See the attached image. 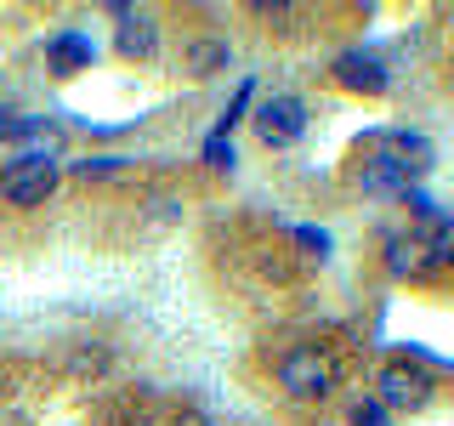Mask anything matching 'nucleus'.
I'll list each match as a JSON object with an SVG mask.
<instances>
[{"instance_id": "nucleus-1", "label": "nucleus", "mask_w": 454, "mask_h": 426, "mask_svg": "<svg viewBox=\"0 0 454 426\" xmlns=\"http://www.w3.org/2000/svg\"><path fill=\"white\" fill-rule=\"evenodd\" d=\"M364 193L380 199H409L415 193V177L432 170V142L415 131H380L364 142Z\"/></svg>"}, {"instance_id": "nucleus-2", "label": "nucleus", "mask_w": 454, "mask_h": 426, "mask_svg": "<svg viewBox=\"0 0 454 426\" xmlns=\"http://www.w3.org/2000/svg\"><path fill=\"white\" fill-rule=\"evenodd\" d=\"M278 387L290 398H330L335 392V359L324 347H290L278 359Z\"/></svg>"}, {"instance_id": "nucleus-3", "label": "nucleus", "mask_w": 454, "mask_h": 426, "mask_svg": "<svg viewBox=\"0 0 454 426\" xmlns=\"http://www.w3.org/2000/svg\"><path fill=\"white\" fill-rule=\"evenodd\" d=\"M57 188V160L51 154H23V160H12L6 170H0V193L12 199V205H46Z\"/></svg>"}, {"instance_id": "nucleus-4", "label": "nucleus", "mask_w": 454, "mask_h": 426, "mask_svg": "<svg viewBox=\"0 0 454 426\" xmlns=\"http://www.w3.org/2000/svg\"><path fill=\"white\" fill-rule=\"evenodd\" d=\"M426 398H432V375H426L420 364L392 359L387 369H380V381H375V404L380 409H420Z\"/></svg>"}, {"instance_id": "nucleus-5", "label": "nucleus", "mask_w": 454, "mask_h": 426, "mask_svg": "<svg viewBox=\"0 0 454 426\" xmlns=\"http://www.w3.org/2000/svg\"><path fill=\"white\" fill-rule=\"evenodd\" d=\"M301 131H307V103L301 97H267V103L255 108V137H262L267 148H290Z\"/></svg>"}, {"instance_id": "nucleus-6", "label": "nucleus", "mask_w": 454, "mask_h": 426, "mask_svg": "<svg viewBox=\"0 0 454 426\" xmlns=\"http://www.w3.org/2000/svg\"><path fill=\"white\" fill-rule=\"evenodd\" d=\"M335 80L347 85V91H364V97H380V91L392 85L387 63H380V57H369V51H347V57H335Z\"/></svg>"}, {"instance_id": "nucleus-7", "label": "nucleus", "mask_w": 454, "mask_h": 426, "mask_svg": "<svg viewBox=\"0 0 454 426\" xmlns=\"http://www.w3.org/2000/svg\"><path fill=\"white\" fill-rule=\"evenodd\" d=\"M387 267L397 279H426L437 267V256L426 245V233H392L387 239Z\"/></svg>"}, {"instance_id": "nucleus-8", "label": "nucleus", "mask_w": 454, "mask_h": 426, "mask_svg": "<svg viewBox=\"0 0 454 426\" xmlns=\"http://www.w3.org/2000/svg\"><path fill=\"white\" fill-rule=\"evenodd\" d=\"M114 12H120V57H153V46H160L153 23L137 18L131 6H114Z\"/></svg>"}, {"instance_id": "nucleus-9", "label": "nucleus", "mask_w": 454, "mask_h": 426, "mask_svg": "<svg viewBox=\"0 0 454 426\" xmlns=\"http://www.w3.org/2000/svg\"><path fill=\"white\" fill-rule=\"evenodd\" d=\"M97 57V46L85 35H57L51 46H46V63H51V75H74V68H85Z\"/></svg>"}, {"instance_id": "nucleus-10", "label": "nucleus", "mask_w": 454, "mask_h": 426, "mask_svg": "<svg viewBox=\"0 0 454 426\" xmlns=\"http://www.w3.org/2000/svg\"><path fill=\"white\" fill-rule=\"evenodd\" d=\"M426 222V245H432V256L443 267H454V217H443V210H432V217H420Z\"/></svg>"}, {"instance_id": "nucleus-11", "label": "nucleus", "mask_w": 454, "mask_h": 426, "mask_svg": "<svg viewBox=\"0 0 454 426\" xmlns=\"http://www.w3.org/2000/svg\"><path fill=\"white\" fill-rule=\"evenodd\" d=\"M188 57H193V75H216V68L227 63V46L222 40H193Z\"/></svg>"}, {"instance_id": "nucleus-12", "label": "nucleus", "mask_w": 454, "mask_h": 426, "mask_svg": "<svg viewBox=\"0 0 454 426\" xmlns=\"http://www.w3.org/2000/svg\"><path fill=\"white\" fill-rule=\"evenodd\" d=\"M46 125L40 120H23L18 108H0V142H23V137H40Z\"/></svg>"}, {"instance_id": "nucleus-13", "label": "nucleus", "mask_w": 454, "mask_h": 426, "mask_svg": "<svg viewBox=\"0 0 454 426\" xmlns=\"http://www.w3.org/2000/svg\"><path fill=\"white\" fill-rule=\"evenodd\" d=\"M387 421H392V415L375 404V398H358V404L347 409V426H387Z\"/></svg>"}, {"instance_id": "nucleus-14", "label": "nucleus", "mask_w": 454, "mask_h": 426, "mask_svg": "<svg viewBox=\"0 0 454 426\" xmlns=\"http://www.w3.org/2000/svg\"><path fill=\"white\" fill-rule=\"evenodd\" d=\"M205 160H210V165H233V142H227L222 131H210V137H205Z\"/></svg>"}, {"instance_id": "nucleus-15", "label": "nucleus", "mask_w": 454, "mask_h": 426, "mask_svg": "<svg viewBox=\"0 0 454 426\" xmlns=\"http://www.w3.org/2000/svg\"><path fill=\"white\" fill-rule=\"evenodd\" d=\"M295 239H301V250H312V256L330 250V233H318V227H295Z\"/></svg>"}, {"instance_id": "nucleus-16", "label": "nucleus", "mask_w": 454, "mask_h": 426, "mask_svg": "<svg viewBox=\"0 0 454 426\" xmlns=\"http://www.w3.org/2000/svg\"><path fill=\"white\" fill-rule=\"evenodd\" d=\"M74 170H80V177H114V170H120V160H80Z\"/></svg>"}, {"instance_id": "nucleus-17", "label": "nucleus", "mask_w": 454, "mask_h": 426, "mask_svg": "<svg viewBox=\"0 0 454 426\" xmlns=\"http://www.w3.org/2000/svg\"><path fill=\"white\" fill-rule=\"evenodd\" d=\"M165 426H210L205 415H199V409H176V415H170Z\"/></svg>"}, {"instance_id": "nucleus-18", "label": "nucleus", "mask_w": 454, "mask_h": 426, "mask_svg": "<svg viewBox=\"0 0 454 426\" xmlns=\"http://www.w3.org/2000/svg\"><path fill=\"white\" fill-rule=\"evenodd\" d=\"M125 426H153V421L148 415H125Z\"/></svg>"}]
</instances>
